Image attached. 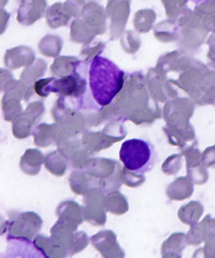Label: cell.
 <instances>
[{
    "instance_id": "obj_2",
    "label": "cell",
    "mask_w": 215,
    "mask_h": 258,
    "mask_svg": "<svg viewBox=\"0 0 215 258\" xmlns=\"http://www.w3.org/2000/svg\"><path fill=\"white\" fill-rule=\"evenodd\" d=\"M119 155L127 170L136 175H141L152 170L157 159V152L152 144L138 139L123 142Z\"/></svg>"
},
{
    "instance_id": "obj_10",
    "label": "cell",
    "mask_w": 215,
    "mask_h": 258,
    "mask_svg": "<svg viewBox=\"0 0 215 258\" xmlns=\"http://www.w3.org/2000/svg\"><path fill=\"white\" fill-rule=\"evenodd\" d=\"M202 163L206 168L215 166V144L212 147L206 148L202 154Z\"/></svg>"
},
{
    "instance_id": "obj_12",
    "label": "cell",
    "mask_w": 215,
    "mask_h": 258,
    "mask_svg": "<svg viewBox=\"0 0 215 258\" xmlns=\"http://www.w3.org/2000/svg\"><path fill=\"white\" fill-rule=\"evenodd\" d=\"M187 1L191 2L193 4L195 5L196 6L197 5L202 4V3H206L208 0H187Z\"/></svg>"
},
{
    "instance_id": "obj_7",
    "label": "cell",
    "mask_w": 215,
    "mask_h": 258,
    "mask_svg": "<svg viewBox=\"0 0 215 258\" xmlns=\"http://www.w3.org/2000/svg\"><path fill=\"white\" fill-rule=\"evenodd\" d=\"M181 154L185 157L186 168L193 167L203 164L202 154L198 149L197 144L180 150Z\"/></svg>"
},
{
    "instance_id": "obj_8",
    "label": "cell",
    "mask_w": 215,
    "mask_h": 258,
    "mask_svg": "<svg viewBox=\"0 0 215 258\" xmlns=\"http://www.w3.org/2000/svg\"><path fill=\"white\" fill-rule=\"evenodd\" d=\"M183 156L182 154H172L167 158L162 164V169L167 175H177L182 169Z\"/></svg>"
},
{
    "instance_id": "obj_9",
    "label": "cell",
    "mask_w": 215,
    "mask_h": 258,
    "mask_svg": "<svg viewBox=\"0 0 215 258\" xmlns=\"http://www.w3.org/2000/svg\"><path fill=\"white\" fill-rule=\"evenodd\" d=\"M186 241L187 245H192L194 247L200 245L204 243V237H203V225L201 221L197 222L195 225L191 226L190 230L186 235Z\"/></svg>"
},
{
    "instance_id": "obj_5",
    "label": "cell",
    "mask_w": 215,
    "mask_h": 258,
    "mask_svg": "<svg viewBox=\"0 0 215 258\" xmlns=\"http://www.w3.org/2000/svg\"><path fill=\"white\" fill-rule=\"evenodd\" d=\"M204 208L199 201H191L182 205L178 210V217L184 225L192 226L200 220L204 213Z\"/></svg>"
},
{
    "instance_id": "obj_4",
    "label": "cell",
    "mask_w": 215,
    "mask_h": 258,
    "mask_svg": "<svg viewBox=\"0 0 215 258\" xmlns=\"http://www.w3.org/2000/svg\"><path fill=\"white\" fill-rule=\"evenodd\" d=\"M186 234L175 232L162 244V254L164 257H182V252L187 247Z\"/></svg>"
},
{
    "instance_id": "obj_1",
    "label": "cell",
    "mask_w": 215,
    "mask_h": 258,
    "mask_svg": "<svg viewBox=\"0 0 215 258\" xmlns=\"http://www.w3.org/2000/svg\"><path fill=\"white\" fill-rule=\"evenodd\" d=\"M124 73L112 61L95 57L89 71V84L94 99L100 106H107L121 91Z\"/></svg>"
},
{
    "instance_id": "obj_3",
    "label": "cell",
    "mask_w": 215,
    "mask_h": 258,
    "mask_svg": "<svg viewBox=\"0 0 215 258\" xmlns=\"http://www.w3.org/2000/svg\"><path fill=\"white\" fill-rule=\"evenodd\" d=\"M194 192V184L187 176H180L167 186L166 193L173 201H183L192 197Z\"/></svg>"
},
{
    "instance_id": "obj_11",
    "label": "cell",
    "mask_w": 215,
    "mask_h": 258,
    "mask_svg": "<svg viewBox=\"0 0 215 258\" xmlns=\"http://www.w3.org/2000/svg\"><path fill=\"white\" fill-rule=\"evenodd\" d=\"M202 251V256L206 258H215V238L206 240L204 242L203 248L199 249Z\"/></svg>"
},
{
    "instance_id": "obj_6",
    "label": "cell",
    "mask_w": 215,
    "mask_h": 258,
    "mask_svg": "<svg viewBox=\"0 0 215 258\" xmlns=\"http://www.w3.org/2000/svg\"><path fill=\"white\" fill-rule=\"evenodd\" d=\"M187 169V177L192 181L193 184L203 185L206 184L209 179V175L207 168L204 164L186 168Z\"/></svg>"
}]
</instances>
